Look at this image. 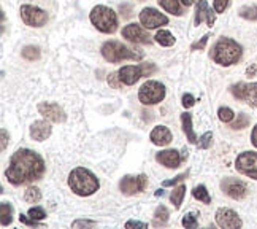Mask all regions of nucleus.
I'll list each match as a JSON object with an SVG mask.
<instances>
[{
	"label": "nucleus",
	"mask_w": 257,
	"mask_h": 229,
	"mask_svg": "<svg viewBox=\"0 0 257 229\" xmlns=\"http://www.w3.org/2000/svg\"><path fill=\"white\" fill-rule=\"evenodd\" d=\"M165 94H167V89L160 81L148 80L138 89V100L143 105H156L162 102L165 99Z\"/></svg>",
	"instance_id": "obj_6"
},
{
	"label": "nucleus",
	"mask_w": 257,
	"mask_h": 229,
	"mask_svg": "<svg viewBox=\"0 0 257 229\" xmlns=\"http://www.w3.org/2000/svg\"><path fill=\"white\" fill-rule=\"evenodd\" d=\"M256 72H257V66H251V67H248V69H246V73H248L250 77H252Z\"/></svg>",
	"instance_id": "obj_46"
},
{
	"label": "nucleus",
	"mask_w": 257,
	"mask_h": 229,
	"mask_svg": "<svg viewBox=\"0 0 257 229\" xmlns=\"http://www.w3.org/2000/svg\"><path fill=\"white\" fill-rule=\"evenodd\" d=\"M170 216V212L168 208L165 205H159L158 208H156L154 212V226H165V223H167V219Z\"/></svg>",
	"instance_id": "obj_26"
},
{
	"label": "nucleus",
	"mask_w": 257,
	"mask_h": 229,
	"mask_svg": "<svg viewBox=\"0 0 257 229\" xmlns=\"http://www.w3.org/2000/svg\"><path fill=\"white\" fill-rule=\"evenodd\" d=\"M158 4L164 8L167 13H172L173 16H181V0H158Z\"/></svg>",
	"instance_id": "obj_23"
},
{
	"label": "nucleus",
	"mask_w": 257,
	"mask_h": 229,
	"mask_svg": "<svg viewBox=\"0 0 257 229\" xmlns=\"http://www.w3.org/2000/svg\"><path fill=\"white\" fill-rule=\"evenodd\" d=\"M243 20H248V21H257V5L254 7H242L240 12H238Z\"/></svg>",
	"instance_id": "obj_30"
},
{
	"label": "nucleus",
	"mask_w": 257,
	"mask_h": 229,
	"mask_svg": "<svg viewBox=\"0 0 257 229\" xmlns=\"http://www.w3.org/2000/svg\"><path fill=\"white\" fill-rule=\"evenodd\" d=\"M24 200H26V202H29V204H38L40 200H42V191H40V188H36V186L27 188L26 193H24Z\"/></svg>",
	"instance_id": "obj_29"
},
{
	"label": "nucleus",
	"mask_w": 257,
	"mask_h": 229,
	"mask_svg": "<svg viewBox=\"0 0 257 229\" xmlns=\"http://www.w3.org/2000/svg\"><path fill=\"white\" fill-rule=\"evenodd\" d=\"M68 188L73 194L88 197L96 194L100 188V181L92 172L86 167H75L68 173Z\"/></svg>",
	"instance_id": "obj_2"
},
{
	"label": "nucleus",
	"mask_w": 257,
	"mask_h": 229,
	"mask_svg": "<svg viewBox=\"0 0 257 229\" xmlns=\"http://www.w3.org/2000/svg\"><path fill=\"white\" fill-rule=\"evenodd\" d=\"M148 186V177L144 173H140V175L132 177V175H126L119 181V189L124 196H135L138 193H143Z\"/></svg>",
	"instance_id": "obj_10"
},
{
	"label": "nucleus",
	"mask_w": 257,
	"mask_h": 229,
	"mask_svg": "<svg viewBox=\"0 0 257 229\" xmlns=\"http://www.w3.org/2000/svg\"><path fill=\"white\" fill-rule=\"evenodd\" d=\"M138 18H140V24L146 27V29H159V27L168 24V18L152 7L143 8Z\"/></svg>",
	"instance_id": "obj_12"
},
{
	"label": "nucleus",
	"mask_w": 257,
	"mask_h": 229,
	"mask_svg": "<svg viewBox=\"0 0 257 229\" xmlns=\"http://www.w3.org/2000/svg\"><path fill=\"white\" fill-rule=\"evenodd\" d=\"M181 224L184 226L186 229H194V227H197V224H198V221H197V216H196L194 213H188V215L182 216V219H181Z\"/></svg>",
	"instance_id": "obj_34"
},
{
	"label": "nucleus",
	"mask_w": 257,
	"mask_h": 229,
	"mask_svg": "<svg viewBox=\"0 0 257 229\" xmlns=\"http://www.w3.org/2000/svg\"><path fill=\"white\" fill-rule=\"evenodd\" d=\"M221 189L226 196H228L234 200H242L246 197L248 194V186L246 183L238 180V178H234V177H227L221 181Z\"/></svg>",
	"instance_id": "obj_14"
},
{
	"label": "nucleus",
	"mask_w": 257,
	"mask_h": 229,
	"mask_svg": "<svg viewBox=\"0 0 257 229\" xmlns=\"http://www.w3.org/2000/svg\"><path fill=\"white\" fill-rule=\"evenodd\" d=\"M251 143L257 148V124L252 127V132H251Z\"/></svg>",
	"instance_id": "obj_45"
},
{
	"label": "nucleus",
	"mask_w": 257,
	"mask_h": 229,
	"mask_svg": "<svg viewBox=\"0 0 257 229\" xmlns=\"http://www.w3.org/2000/svg\"><path fill=\"white\" fill-rule=\"evenodd\" d=\"M146 27L140 26V24H127L122 27V39L128 40V42H132V43H142V45H150L152 40H151V37L150 34L144 31Z\"/></svg>",
	"instance_id": "obj_15"
},
{
	"label": "nucleus",
	"mask_w": 257,
	"mask_h": 229,
	"mask_svg": "<svg viewBox=\"0 0 257 229\" xmlns=\"http://www.w3.org/2000/svg\"><path fill=\"white\" fill-rule=\"evenodd\" d=\"M156 70H158V67L152 62H148L140 64V66H124L122 69L118 70V73L126 86H134L142 77H150Z\"/></svg>",
	"instance_id": "obj_7"
},
{
	"label": "nucleus",
	"mask_w": 257,
	"mask_h": 229,
	"mask_svg": "<svg viewBox=\"0 0 257 229\" xmlns=\"http://www.w3.org/2000/svg\"><path fill=\"white\" fill-rule=\"evenodd\" d=\"M156 161H158L160 166H165L167 169H176L182 162V156L176 150H164L156 154Z\"/></svg>",
	"instance_id": "obj_19"
},
{
	"label": "nucleus",
	"mask_w": 257,
	"mask_h": 229,
	"mask_svg": "<svg viewBox=\"0 0 257 229\" xmlns=\"http://www.w3.org/2000/svg\"><path fill=\"white\" fill-rule=\"evenodd\" d=\"M97 226V221L92 219H76V221L72 223V227H94Z\"/></svg>",
	"instance_id": "obj_39"
},
{
	"label": "nucleus",
	"mask_w": 257,
	"mask_h": 229,
	"mask_svg": "<svg viewBox=\"0 0 257 229\" xmlns=\"http://www.w3.org/2000/svg\"><path fill=\"white\" fill-rule=\"evenodd\" d=\"M186 196V185L184 183H181V185L175 186L172 191V194H170V202L175 205V208L178 210L182 204V199H184Z\"/></svg>",
	"instance_id": "obj_25"
},
{
	"label": "nucleus",
	"mask_w": 257,
	"mask_h": 229,
	"mask_svg": "<svg viewBox=\"0 0 257 229\" xmlns=\"http://www.w3.org/2000/svg\"><path fill=\"white\" fill-rule=\"evenodd\" d=\"M181 4L184 7H190L192 4H194V0H181Z\"/></svg>",
	"instance_id": "obj_47"
},
{
	"label": "nucleus",
	"mask_w": 257,
	"mask_h": 229,
	"mask_svg": "<svg viewBox=\"0 0 257 229\" xmlns=\"http://www.w3.org/2000/svg\"><path fill=\"white\" fill-rule=\"evenodd\" d=\"M0 134H2V146H0V150L5 151L6 145H8V132H6V129H2V131H0Z\"/></svg>",
	"instance_id": "obj_44"
},
{
	"label": "nucleus",
	"mask_w": 257,
	"mask_h": 229,
	"mask_svg": "<svg viewBox=\"0 0 257 229\" xmlns=\"http://www.w3.org/2000/svg\"><path fill=\"white\" fill-rule=\"evenodd\" d=\"M0 223H2L4 227L13 223V207L10 202L0 204Z\"/></svg>",
	"instance_id": "obj_24"
},
{
	"label": "nucleus",
	"mask_w": 257,
	"mask_h": 229,
	"mask_svg": "<svg viewBox=\"0 0 257 229\" xmlns=\"http://www.w3.org/2000/svg\"><path fill=\"white\" fill-rule=\"evenodd\" d=\"M89 21L98 32L102 34H114L118 31V15L110 7L97 5L89 13Z\"/></svg>",
	"instance_id": "obj_5"
},
{
	"label": "nucleus",
	"mask_w": 257,
	"mask_h": 229,
	"mask_svg": "<svg viewBox=\"0 0 257 229\" xmlns=\"http://www.w3.org/2000/svg\"><path fill=\"white\" fill-rule=\"evenodd\" d=\"M156 196H164V189H158V191H156Z\"/></svg>",
	"instance_id": "obj_48"
},
{
	"label": "nucleus",
	"mask_w": 257,
	"mask_h": 229,
	"mask_svg": "<svg viewBox=\"0 0 257 229\" xmlns=\"http://www.w3.org/2000/svg\"><path fill=\"white\" fill-rule=\"evenodd\" d=\"M150 140L158 146H167L172 143L173 135L167 126H156L150 134Z\"/></svg>",
	"instance_id": "obj_20"
},
{
	"label": "nucleus",
	"mask_w": 257,
	"mask_h": 229,
	"mask_svg": "<svg viewBox=\"0 0 257 229\" xmlns=\"http://www.w3.org/2000/svg\"><path fill=\"white\" fill-rule=\"evenodd\" d=\"M196 102H197V100H196V97L192 96V94L188 93V94L182 96V107H184V108H192V107L196 105Z\"/></svg>",
	"instance_id": "obj_42"
},
{
	"label": "nucleus",
	"mask_w": 257,
	"mask_h": 229,
	"mask_svg": "<svg viewBox=\"0 0 257 229\" xmlns=\"http://www.w3.org/2000/svg\"><path fill=\"white\" fill-rule=\"evenodd\" d=\"M228 4H230V0H213V8L216 13H224Z\"/></svg>",
	"instance_id": "obj_37"
},
{
	"label": "nucleus",
	"mask_w": 257,
	"mask_h": 229,
	"mask_svg": "<svg viewBox=\"0 0 257 229\" xmlns=\"http://www.w3.org/2000/svg\"><path fill=\"white\" fill-rule=\"evenodd\" d=\"M181 124H182V132L186 134V139L189 140V143H197L198 139L194 132V127H192V115L190 113H182L181 115Z\"/></svg>",
	"instance_id": "obj_21"
},
{
	"label": "nucleus",
	"mask_w": 257,
	"mask_h": 229,
	"mask_svg": "<svg viewBox=\"0 0 257 229\" xmlns=\"http://www.w3.org/2000/svg\"><path fill=\"white\" fill-rule=\"evenodd\" d=\"M243 56V48L240 43H236L234 39L228 37H221L214 47L211 48V59L214 61V64L222 67H230L234 64H236Z\"/></svg>",
	"instance_id": "obj_3"
},
{
	"label": "nucleus",
	"mask_w": 257,
	"mask_h": 229,
	"mask_svg": "<svg viewBox=\"0 0 257 229\" xmlns=\"http://www.w3.org/2000/svg\"><path fill=\"white\" fill-rule=\"evenodd\" d=\"M197 145H198L200 150H208V148H211V145H213V134H211V132H205L198 139Z\"/></svg>",
	"instance_id": "obj_33"
},
{
	"label": "nucleus",
	"mask_w": 257,
	"mask_h": 229,
	"mask_svg": "<svg viewBox=\"0 0 257 229\" xmlns=\"http://www.w3.org/2000/svg\"><path fill=\"white\" fill-rule=\"evenodd\" d=\"M38 113L50 120L51 123H66L67 121V115L62 110V107L59 104L54 102H40L38 104Z\"/></svg>",
	"instance_id": "obj_16"
},
{
	"label": "nucleus",
	"mask_w": 257,
	"mask_h": 229,
	"mask_svg": "<svg viewBox=\"0 0 257 229\" xmlns=\"http://www.w3.org/2000/svg\"><path fill=\"white\" fill-rule=\"evenodd\" d=\"M186 178V173H180V175H176L175 178H172V180H165L164 183H162V186L164 188H168V186H175L176 183H180V181H182Z\"/></svg>",
	"instance_id": "obj_41"
},
{
	"label": "nucleus",
	"mask_w": 257,
	"mask_h": 229,
	"mask_svg": "<svg viewBox=\"0 0 257 229\" xmlns=\"http://www.w3.org/2000/svg\"><path fill=\"white\" fill-rule=\"evenodd\" d=\"M192 196H194L198 202H204V204H211V196L208 193V189L205 185H198L192 189Z\"/></svg>",
	"instance_id": "obj_27"
},
{
	"label": "nucleus",
	"mask_w": 257,
	"mask_h": 229,
	"mask_svg": "<svg viewBox=\"0 0 257 229\" xmlns=\"http://www.w3.org/2000/svg\"><path fill=\"white\" fill-rule=\"evenodd\" d=\"M108 85L112 86L113 89H122L124 83L121 81V78H119V73L118 72H113L108 75Z\"/></svg>",
	"instance_id": "obj_35"
},
{
	"label": "nucleus",
	"mask_w": 257,
	"mask_h": 229,
	"mask_svg": "<svg viewBox=\"0 0 257 229\" xmlns=\"http://www.w3.org/2000/svg\"><path fill=\"white\" fill-rule=\"evenodd\" d=\"M100 53H102L105 61L113 62V64L122 62V61H142L144 56L143 51L132 50V48L126 47V45H122L121 42H116V40L105 42L102 45V48H100Z\"/></svg>",
	"instance_id": "obj_4"
},
{
	"label": "nucleus",
	"mask_w": 257,
	"mask_h": 229,
	"mask_svg": "<svg viewBox=\"0 0 257 229\" xmlns=\"http://www.w3.org/2000/svg\"><path fill=\"white\" fill-rule=\"evenodd\" d=\"M21 56L26 61H38L40 56H42V53H40V48L38 47H34V45H27V47L22 48Z\"/></svg>",
	"instance_id": "obj_28"
},
{
	"label": "nucleus",
	"mask_w": 257,
	"mask_h": 229,
	"mask_svg": "<svg viewBox=\"0 0 257 229\" xmlns=\"http://www.w3.org/2000/svg\"><path fill=\"white\" fill-rule=\"evenodd\" d=\"M27 215L32 216L34 219H38V221H43V219L46 218V212L43 210V207H30Z\"/></svg>",
	"instance_id": "obj_36"
},
{
	"label": "nucleus",
	"mask_w": 257,
	"mask_h": 229,
	"mask_svg": "<svg viewBox=\"0 0 257 229\" xmlns=\"http://www.w3.org/2000/svg\"><path fill=\"white\" fill-rule=\"evenodd\" d=\"M154 40H156V43H159L164 48H170L176 43V39L173 37V34L170 31H165V29L158 31V34L154 35Z\"/></svg>",
	"instance_id": "obj_22"
},
{
	"label": "nucleus",
	"mask_w": 257,
	"mask_h": 229,
	"mask_svg": "<svg viewBox=\"0 0 257 229\" xmlns=\"http://www.w3.org/2000/svg\"><path fill=\"white\" fill-rule=\"evenodd\" d=\"M20 16L26 26L34 27V29H40V27L46 26L50 21V15L46 10L30 4H24L20 7Z\"/></svg>",
	"instance_id": "obj_8"
},
{
	"label": "nucleus",
	"mask_w": 257,
	"mask_h": 229,
	"mask_svg": "<svg viewBox=\"0 0 257 229\" xmlns=\"http://www.w3.org/2000/svg\"><path fill=\"white\" fill-rule=\"evenodd\" d=\"M236 170L244 177L257 180V153L256 151H243L235 159Z\"/></svg>",
	"instance_id": "obj_9"
},
{
	"label": "nucleus",
	"mask_w": 257,
	"mask_h": 229,
	"mask_svg": "<svg viewBox=\"0 0 257 229\" xmlns=\"http://www.w3.org/2000/svg\"><path fill=\"white\" fill-rule=\"evenodd\" d=\"M208 39H210V34H205L204 37H202V39L198 40V42H196V43H192V47H190V50L192 51H197V50H205V47H206V43H208Z\"/></svg>",
	"instance_id": "obj_38"
},
{
	"label": "nucleus",
	"mask_w": 257,
	"mask_h": 229,
	"mask_svg": "<svg viewBox=\"0 0 257 229\" xmlns=\"http://www.w3.org/2000/svg\"><path fill=\"white\" fill-rule=\"evenodd\" d=\"M44 170L46 164L38 153L29 148H20L10 158L5 177L13 186H22L27 183L38 181L44 175Z\"/></svg>",
	"instance_id": "obj_1"
},
{
	"label": "nucleus",
	"mask_w": 257,
	"mask_h": 229,
	"mask_svg": "<svg viewBox=\"0 0 257 229\" xmlns=\"http://www.w3.org/2000/svg\"><path fill=\"white\" fill-rule=\"evenodd\" d=\"M216 12L214 8L211 10L208 7V2L206 0H197V7H196V18H194V24L196 26H200V23L206 20V24L208 27H213L214 23H216Z\"/></svg>",
	"instance_id": "obj_17"
},
{
	"label": "nucleus",
	"mask_w": 257,
	"mask_h": 229,
	"mask_svg": "<svg viewBox=\"0 0 257 229\" xmlns=\"http://www.w3.org/2000/svg\"><path fill=\"white\" fill-rule=\"evenodd\" d=\"M30 137L35 142H44L46 139H50L52 134V127H51V121L50 120H36L30 124Z\"/></svg>",
	"instance_id": "obj_18"
},
{
	"label": "nucleus",
	"mask_w": 257,
	"mask_h": 229,
	"mask_svg": "<svg viewBox=\"0 0 257 229\" xmlns=\"http://www.w3.org/2000/svg\"><path fill=\"white\" fill-rule=\"evenodd\" d=\"M230 93L236 100L248 104L250 107H257V83H240L230 86Z\"/></svg>",
	"instance_id": "obj_11"
},
{
	"label": "nucleus",
	"mask_w": 257,
	"mask_h": 229,
	"mask_svg": "<svg viewBox=\"0 0 257 229\" xmlns=\"http://www.w3.org/2000/svg\"><path fill=\"white\" fill-rule=\"evenodd\" d=\"M126 227H142V229H146V227H148V223L134 221V219H130V221H127V223H126Z\"/></svg>",
	"instance_id": "obj_43"
},
{
	"label": "nucleus",
	"mask_w": 257,
	"mask_h": 229,
	"mask_svg": "<svg viewBox=\"0 0 257 229\" xmlns=\"http://www.w3.org/2000/svg\"><path fill=\"white\" fill-rule=\"evenodd\" d=\"M20 221L22 224H27V226H43L42 221H38V219H34L32 216H26V215H20Z\"/></svg>",
	"instance_id": "obj_40"
},
{
	"label": "nucleus",
	"mask_w": 257,
	"mask_h": 229,
	"mask_svg": "<svg viewBox=\"0 0 257 229\" xmlns=\"http://www.w3.org/2000/svg\"><path fill=\"white\" fill-rule=\"evenodd\" d=\"M250 116H248L246 113H240L236 116V120L230 124L232 129H244V127L250 126Z\"/></svg>",
	"instance_id": "obj_32"
},
{
	"label": "nucleus",
	"mask_w": 257,
	"mask_h": 229,
	"mask_svg": "<svg viewBox=\"0 0 257 229\" xmlns=\"http://www.w3.org/2000/svg\"><path fill=\"white\" fill-rule=\"evenodd\" d=\"M214 219H216V224L222 229H240L243 226L242 218L238 216V213L232 208H227V207H221L216 210L214 213Z\"/></svg>",
	"instance_id": "obj_13"
},
{
	"label": "nucleus",
	"mask_w": 257,
	"mask_h": 229,
	"mask_svg": "<svg viewBox=\"0 0 257 229\" xmlns=\"http://www.w3.org/2000/svg\"><path fill=\"white\" fill-rule=\"evenodd\" d=\"M218 118H219V121H222V123H232L235 120V113L232 108L221 107L218 110Z\"/></svg>",
	"instance_id": "obj_31"
}]
</instances>
